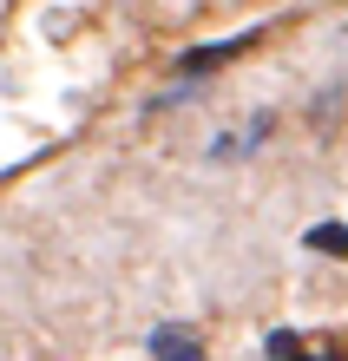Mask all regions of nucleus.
<instances>
[{"instance_id":"nucleus-1","label":"nucleus","mask_w":348,"mask_h":361,"mask_svg":"<svg viewBox=\"0 0 348 361\" xmlns=\"http://www.w3.org/2000/svg\"><path fill=\"white\" fill-rule=\"evenodd\" d=\"M256 47V33H236V39H217V47H191L178 59V79H198V73H217V66H230L236 53H250Z\"/></svg>"},{"instance_id":"nucleus-2","label":"nucleus","mask_w":348,"mask_h":361,"mask_svg":"<svg viewBox=\"0 0 348 361\" xmlns=\"http://www.w3.org/2000/svg\"><path fill=\"white\" fill-rule=\"evenodd\" d=\"M145 348L158 355V361H164V355H171V361H198V355H204V335H198V329H184V322H164V329H151V342H145Z\"/></svg>"},{"instance_id":"nucleus-4","label":"nucleus","mask_w":348,"mask_h":361,"mask_svg":"<svg viewBox=\"0 0 348 361\" xmlns=\"http://www.w3.org/2000/svg\"><path fill=\"white\" fill-rule=\"evenodd\" d=\"M263 355H276V361L302 355V335H289V329H270V335H263Z\"/></svg>"},{"instance_id":"nucleus-3","label":"nucleus","mask_w":348,"mask_h":361,"mask_svg":"<svg viewBox=\"0 0 348 361\" xmlns=\"http://www.w3.org/2000/svg\"><path fill=\"white\" fill-rule=\"evenodd\" d=\"M309 250H329V257H348V224H316Z\"/></svg>"}]
</instances>
